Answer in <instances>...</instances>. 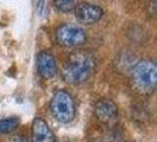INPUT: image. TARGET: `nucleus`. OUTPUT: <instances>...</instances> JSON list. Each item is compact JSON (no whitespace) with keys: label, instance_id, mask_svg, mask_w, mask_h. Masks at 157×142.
Instances as JSON below:
<instances>
[{"label":"nucleus","instance_id":"7","mask_svg":"<svg viewBox=\"0 0 157 142\" xmlns=\"http://www.w3.org/2000/svg\"><path fill=\"white\" fill-rule=\"evenodd\" d=\"M32 142H56L53 132L43 118H34L32 123Z\"/></svg>","mask_w":157,"mask_h":142},{"label":"nucleus","instance_id":"11","mask_svg":"<svg viewBox=\"0 0 157 142\" xmlns=\"http://www.w3.org/2000/svg\"><path fill=\"white\" fill-rule=\"evenodd\" d=\"M103 142H123V136L117 130H112L104 136Z\"/></svg>","mask_w":157,"mask_h":142},{"label":"nucleus","instance_id":"5","mask_svg":"<svg viewBox=\"0 0 157 142\" xmlns=\"http://www.w3.org/2000/svg\"><path fill=\"white\" fill-rule=\"evenodd\" d=\"M75 16L79 24L83 25H92L101 20L103 16V10L97 5L82 2L76 5L75 7Z\"/></svg>","mask_w":157,"mask_h":142},{"label":"nucleus","instance_id":"10","mask_svg":"<svg viewBox=\"0 0 157 142\" xmlns=\"http://www.w3.org/2000/svg\"><path fill=\"white\" fill-rule=\"evenodd\" d=\"M55 5L60 12H70L76 7V0H55Z\"/></svg>","mask_w":157,"mask_h":142},{"label":"nucleus","instance_id":"6","mask_svg":"<svg viewBox=\"0 0 157 142\" xmlns=\"http://www.w3.org/2000/svg\"><path fill=\"white\" fill-rule=\"evenodd\" d=\"M94 114L97 118L103 123H110L111 121L116 120L118 115L117 105L113 101L104 98L98 101L94 107Z\"/></svg>","mask_w":157,"mask_h":142},{"label":"nucleus","instance_id":"12","mask_svg":"<svg viewBox=\"0 0 157 142\" xmlns=\"http://www.w3.org/2000/svg\"><path fill=\"white\" fill-rule=\"evenodd\" d=\"M10 142H29L27 141V139H26V136L25 135H16V136H13L11 140H10Z\"/></svg>","mask_w":157,"mask_h":142},{"label":"nucleus","instance_id":"3","mask_svg":"<svg viewBox=\"0 0 157 142\" xmlns=\"http://www.w3.org/2000/svg\"><path fill=\"white\" fill-rule=\"evenodd\" d=\"M50 111L60 123H69L76 115L73 98L65 90H57L50 102Z\"/></svg>","mask_w":157,"mask_h":142},{"label":"nucleus","instance_id":"1","mask_svg":"<svg viewBox=\"0 0 157 142\" xmlns=\"http://www.w3.org/2000/svg\"><path fill=\"white\" fill-rule=\"evenodd\" d=\"M94 65V57L90 52H75L69 57V61L62 71V76L69 84H80L91 76Z\"/></svg>","mask_w":157,"mask_h":142},{"label":"nucleus","instance_id":"2","mask_svg":"<svg viewBox=\"0 0 157 142\" xmlns=\"http://www.w3.org/2000/svg\"><path fill=\"white\" fill-rule=\"evenodd\" d=\"M157 83V66L155 62L144 59L131 69V84L140 95H150L154 93Z\"/></svg>","mask_w":157,"mask_h":142},{"label":"nucleus","instance_id":"9","mask_svg":"<svg viewBox=\"0 0 157 142\" xmlns=\"http://www.w3.org/2000/svg\"><path fill=\"white\" fill-rule=\"evenodd\" d=\"M18 126H19L18 117H8L0 120V135H6L14 132Z\"/></svg>","mask_w":157,"mask_h":142},{"label":"nucleus","instance_id":"4","mask_svg":"<svg viewBox=\"0 0 157 142\" xmlns=\"http://www.w3.org/2000/svg\"><path fill=\"white\" fill-rule=\"evenodd\" d=\"M56 38L57 41L63 46L78 47L85 43L86 33L78 25L64 24L57 29Z\"/></svg>","mask_w":157,"mask_h":142},{"label":"nucleus","instance_id":"8","mask_svg":"<svg viewBox=\"0 0 157 142\" xmlns=\"http://www.w3.org/2000/svg\"><path fill=\"white\" fill-rule=\"evenodd\" d=\"M37 69L43 78H52L57 72V63L55 57L48 52H39L37 56Z\"/></svg>","mask_w":157,"mask_h":142}]
</instances>
